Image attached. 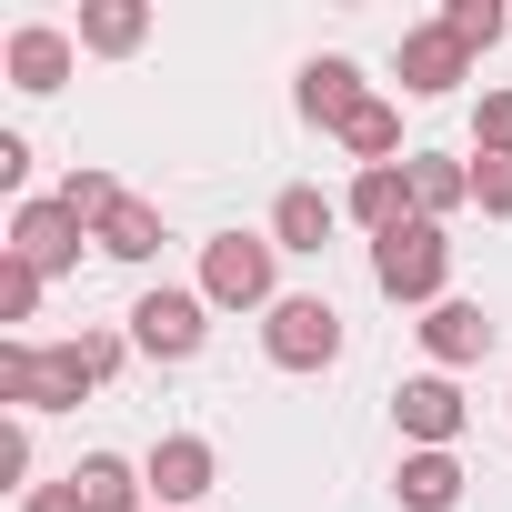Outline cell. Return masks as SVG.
Instances as JSON below:
<instances>
[{
    "instance_id": "19",
    "label": "cell",
    "mask_w": 512,
    "mask_h": 512,
    "mask_svg": "<svg viewBox=\"0 0 512 512\" xmlns=\"http://www.w3.org/2000/svg\"><path fill=\"white\" fill-rule=\"evenodd\" d=\"M91 241L111 251V262H151V251H161V211H151V201H121V211H111Z\"/></svg>"
},
{
    "instance_id": "17",
    "label": "cell",
    "mask_w": 512,
    "mask_h": 512,
    "mask_svg": "<svg viewBox=\"0 0 512 512\" xmlns=\"http://www.w3.org/2000/svg\"><path fill=\"white\" fill-rule=\"evenodd\" d=\"M332 141H342V151H352L362 171H382V161L402 151V111H392V101H362V111H352V121H342ZM402 161H412V151H402Z\"/></svg>"
},
{
    "instance_id": "10",
    "label": "cell",
    "mask_w": 512,
    "mask_h": 512,
    "mask_svg": "<svg viewBox=\"0 0 512 512\" xmlns=\"http://www.w3.org/2000/svg\"><path fill=\"white\" fill-rule=\"evenodd\" d=\"M342 211L382 241V231H402V221H422L412 211V161H382V171H352V191H342Z\"/></svg>"
},
{
    "instance_id": "9",
    "label": "cell",
    "mask_w": 512,
    "mask_h": 512,
    "mask_svg": "<svg viewBox=\"0 0 512 512\" xmlns=\"http://www.w3.org/2000/svg\"><path fill=\"white\" fill-rule=\"evenodd\" d=\"M452 81H472V51H462L442 21H432V31H402V91H412V101H442Z\"/></svg>"
},
{
    "instance_id": "27",
    "label": "cell",
    "mask_w": 512,
    "mask_h": 512,
    "mask_svg": "<svg viewBox=\"0 0 512 512\" xmlns=\"http://www.w3.org/2000/svg\"><path fill=\"white\" fill-rule=\"evenodd\" d=\"M21 512H81V492H71V482H31V492H21Z\"/></svg>"
},
{
    "instance_id": "18",
    "label": "cell",
    "mask_w": 512,
    "mask_h": 512,
    "mask_svg": "<svg viewBox=\"0 0 512 512\" xmlns=\"http://www.w3.org/2000/svg\"><path fill=\"white\" fill-rule=\"evenodd\" d=\"M462 201H472V161L412 151V211H422V221H442V211H462Z\"/></svg>"
},
{
    "instance_id": "13",
    "label": "cell",
    "mask_w": 512,
    "mask_h": 512,
    "mask_svg": "<svg viewBox=\"0 0 512 512\" xmlns=\"http://www.w3.org/2000/svg\"><path fill=\"white\" fill-rule=\"evenodd\" d=\"M492 332H502V322H492L482 302H432V312H422V352H432L442 372H452V362H482Z\"/></svg>"
},
{
    "instance_id": "23",
    "label": "cell",
    "mask_w": 512,
    "mask_h": 512,
    "mask_svg": "<svg viewBox=\"0 0 512 512\" xmlns=\"http://www.w3.org/2000/svg\"><path fill=\"white\" fill-rule=\"evenodd\" d=\"M472 201H482L492 221H512V151H482V161H472Z\"/></svg>"
},
{
    "instance_id": "25",
    "label": "cell",
    "mask_w": 512,
    "mask_h": 512,
    "mask_svg": "<svg viewBox=\"0 0 512 512\" xmlns=\"http://www.w3.org/2000/svg\"><path fill=\"white\" fill-rule=\"evenodd\" d=\"M31 472V422L11 412V422H0V482H21Z\"/></svg>"
},
{
    "instance_id": "1",
    "label": "cell",
    "mask_w": 512,
    "mask_h": 512,
    "mask_svg": "<svg viewBox=\"0 0 512 512\" xmlns=\"http://www.w3.org/2000/svg\"><path fill=\"white\" fill-rule=\"evenodd\" d=\"M201 302H211V312H272V302H282V241H272V231H221V241H201Z\"/></svg>"
},
{
    "instance_id": "6",
    "label": "cell",
    "mask_w": 512,
    "mask_h": 512,
    "mask_svg": "<svg viewBox=\"0 0 512 512\" xmlns=\"http://www.w3.org/2000/svg\"><path fill=\"white\" fill-rule=\"evenodd\" d=\"M392 422H402L412 452H452V442H462V382H452V372L402 382V392H392Z\"/></svg>"
},
{
    "instance_id": "11",
    "label": "cell",
    "mask_w": 512,
    "mask_h": 512,
    "mask_svg": "<svg viewBox=\"0 0 512 512\" xmlns=\"http://www.w3.org/2000/svg\"><path fill=\"white\" fill-rule=\"evenodd\" d=\"M61 482L81 492V512H151V482H141V462H121V452H81Z\"/></svg>"
},
{
    "instance_id": "20",
    "label": "cell",
    "mask_w": 512,
    "mask_h": 512,
    "mask_svg": "<svg viewBox=\"0 0 512 512\" xmlns=\"http://www.w3.org/2000/svg\"><path fill=\"white\" fill-rule=\"evenodd\" d=\"M51 201H61V211H71V221H81V231H101V221H111V211H121V201H131V191H121V181H111V171H71V181H61V191H51Z\"/></svg>"
},
{
    "instance_id": "15",
    "label": "cell",
    "mask_w": 512,
    "mask_h": 512,
    "mask_svg": "<svg viewBox=\"0 0 512 512\" xmlns=\"http://www.w3.org/2000/svg\"><path fill=\"white\" fill-rule=\"evenodd\" d=\"M392 492H402V512H452V502H462V462H452V452H402Z\"/></svg>"
},
{
    "instance_id": "16",
    "label": "cell",
    "mask_w": 512,
    "mask_h": 512,
    "mask_svg": "<svg viewBox=\"0 0 512 512\" xmlns=\"http://www.w3.org/2000/svg\"><path fill=\"white\" fill-rule=\"evenodd\" d=\"M141 41H151V11H141V0H91V11H81V51L121 61V51H141Z\"/></svg>"
},
{
    "instance_id": "26",
    "label": "cell",
    "mask_w": 512,
    "mask_h": 512,
    "mask_svg": "<svg viewBox=\"0 0 512 512\" xmlns=\"http://www.w3.org/2000/svg\"><path fill=\"white\" fill-rule=\"evenodd\" d=\"M21 181H31V141H21V131H0V191H21Z\"/></svg>"
},
{
    "instance_id": "21",
    "label": "cell",
    "mask_w": 512,
    "mask_h": 512,
    "mask_svg": "<svg viewBox=\"0 0 512 512\" xmlns=\"http://www.w3.org/2000/svg\"><path fill=\"white\" fill-rule=\"evenodd\" d=\"M442 31H452L462 51H492V41L512 31V11H502V0H452V11H442Z\"/></svg>"
},
{
    "instance_id": "12",
    "label": "cell",
    "mask_w": 512,
    "mask_h": 512,
    "mask_svg": "<svg viewBox=\"0 0 512 512\" xmlns=\"http://www.w3.org/2000/svg\"><path fill=\"white\" fill-rule=\"evenodd\" d=\"M372 91H362V61H342V51H322V61H302V121H322V131H342L352 111H362Z\"/></svg>"
},
{
    "instance_id": "2",
    "label": "cell",
    "mask_w": 512,
    "mask_h": 512,
    "mask_svg": "<svg viewBox=\"0 0 512 512\" xmlns=\"http://www.w3.org/2000/svg\"><path fill=\"white\" fill-rule=\"evenodd\" d=\"M372 282H382V302H442V282H452V241H442V221L382 231V241H372Z\"/></svg>"
},
{
    "instance_id": "7",
    "label": "cell",
    "mask_w": 512,
    "mask_h": 512,
    "mask_svg": "<svg viewBox=\"0 0 512 512\" xmlns=\"http://www.w3.org/2000/svg\"><path fill=\"white\" fill-rule=\"evenodd\" d=\"M81 241H91V231H81L61 201H21V211H11V241H0V251H21V262L51 282V272H71V262H81Z\"/></svg>"
},
{
    "instance_id": "4",
    "label": "cell",
    "mask_w": 512,
    "mask_h": 512,
    "mask_svg": "<svg viewBox=\"0 0 512 512\" xmlns=\"http://www.w3.org/2000/svg\"><path fill=\"white\" fill-rule=\"evenodd\" d=\"M201 342H211V302H201V282H191V292L161 282V292L131 302V352H151V362H191Z\"/></svg>"
},
{
    "instance_id": "22",
    "label": "cell",
    "mask_w": 512,
    "mask_h": 512,
    "mask_svg": "<svg viewBox=\"0 0 512 512\" xmlns=\"http://www.w3.org/2000/svg\"><path fill=\"white\" fill-rule=\"evenodd\" d=\"M31 312H41V272L21 251H0V322H31Z\"/></svg>"
},
{
    "instance_id": "8",
    "label": "cell",
    "mask_w": 512,
    "mask_h": 512,
    "mask_svg": "<svg viewBox=\"0 0 512 512\" xmlns=\"http://www.w3.org/2000/svg\"><path fill=\"white\" fill-rule=\"evenodd\" d=\"M71 61H81V31H51V21H21L11 31V51H0V71H11V91H61L71 81Z\"/></svg>"
},
{
    "instance_id": "3",
    "label": "cell",
    "mask_w": 512,
    "mask_h": 512,
    "mask_svg": "<svg viewBox=\"0 0 512 512\" xmlns=\"http://www.w3.org/2000/svg\"><path fill=\"white\" fill-rule=\"evenodd\" d=\"M262 352H272L282 372H332V362H342V312H332L322 292H282V302L262 312Z\"/></svg>"
},
{
    "instance_id": "14",
    "label": "cell",
    "mask_w": 512,
    "mask_h": 512,
    "mask_svg": "<svg viewBox=\"0 0 512 512\" xmlns=\"http://www.w3.org/2000/svg\"><path fill=\"white\" fill-rule=\"evenodd\" d=\"M332 221H342V201H322L312 181H292V191L272 201V241H282V251H322V241H332Z\"/></svg>"
},
{
    "instance_id": "5",
    "label": "cell",
    "mask_w": 512,
    "mask_h": 512,
    "mask_svg": "<svg viewBox=\"0 0 512 512\" xmlns=\"http://www.w3.org/2000/svg\"><path fill=\"white\" fill-rule=\"evenodd\" d=\"M141 482H151V512H181V502H201V492L221 482V452H211L201 432H161V442L141 452Z\"/></svg>"
},
{
    "instance_id": "24",
    "label": "cell",
    "mask_w": 512,
    "mask_h": 512,
    "mask_svg": "<svg viewBox=\"0 0 512 512\" xmlns=\"http://www.w3.org/2000/svg\"><path fill=\"white\" fill-rule=\"evenodd\" d=\"M472 141H482V151H512V91H482V111H472Z\"/></svg>"
}]
</instances>
